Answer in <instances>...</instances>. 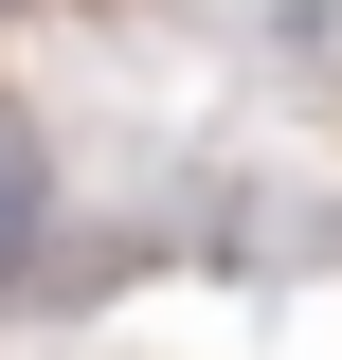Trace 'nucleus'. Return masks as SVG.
<instances>
[{
  "label": "nucleus",
  "mask_w": 342,
  "mask_h": 360,
  "mask_svg": "<svg viewBox=\"0 0 342 360\" xmlns=\"http://www.w3.org/2000/svg\"><path fill=\"white\" fill-rule=\"evenodd\" d=\"M37 252V127H18V108H0V270Z\"/></svg>",
  "instance_id": "nucleus-1"
}]
</instances>
